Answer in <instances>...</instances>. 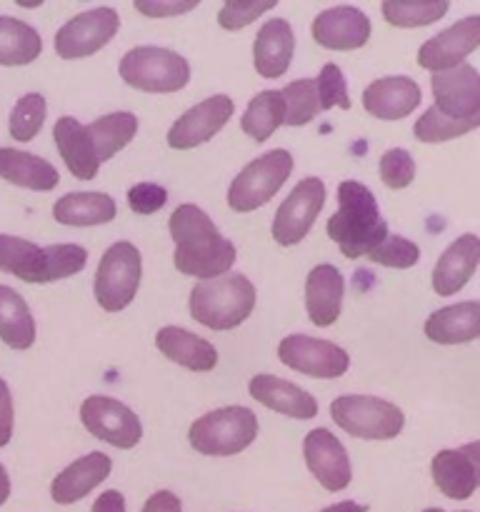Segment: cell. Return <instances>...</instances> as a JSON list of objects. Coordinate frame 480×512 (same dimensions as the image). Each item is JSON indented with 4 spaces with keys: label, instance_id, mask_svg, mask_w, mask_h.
I'll list each match as a JSON object with an SVG mask.
<instances>
[{
    "label": "cell",
    "instance_id": "6da1fadb",
    "mask_svg": "<svg viewBox=\"0 0 480 512\" xmlns=\"http://www.w3.org/2000/svg\"><path fill=\"white\" fill-rule=\"evenodd\" d=\"M170 238L175 243L173 265L178 273L198 280H213L235 263V245L220 235L215 223L198 205H178L170 215Z\"/></svg>",
    "mask_w": 480,
    "mask_h": 512
},
{
    "label": "cell",
    "instance_id": "7a4b0ae2",
    "mask_svg": "<svg viewBox=\"0 0 480 512\" xmlns=\"http://www.w3.org/2000/svg\"><path fill=\"white\" fill-rule=\"evenodd\" d=\"M388 235L378 200L368 185L358 180H343L338 185V210L328 220V238L348 260L370 255Z\"/></svg>",
    "mask_w": 480,
    "mask_h": 512
},
{
    "label": "cell",
    "instance_id": "3957f363",
    "mask_svg": "<svg viewBox=\"0 0 480 512\" xmlns=\"http://www.w3.org/2000/svg\"><path fill=\"white\" fill-rule=\"evenodd\" d=\"M190 315L210 330H233L250 318L255 308V285L240 273H225L213 280H200L190 290Z\"/></svg>",
    "mask_w": 480,
    "mask_h": 512
},
{
    "label": "cell",
    "instance_id": "277c9868",
    "mask_svg": "<svg viewBox=\"0 0 480 512\" xmlns=\"http://www.w3.org/2000/svg\"><path fill=\"white\" fill-rule=\"evenodd\" d=\"M258 415L243 405H228L205 413L188 430L190 448L208 458H230L243 453L258 438Z\"/></svg>",
    "mask_w": 480,
    "mask_h": 512
},
{
    "label": "cell",
    "instance_id": "5b68a950",
    "mask_svg": "<svg viewBox=\"0 0 480 512\" xmlns=\"http://www.w3.org/2000/svg\"><path fill=\"white\" fill-rule=\"evenodd\" d=\"M118 73L120 80L143 93H178L188 85L190 65L175 50L138 45L120 58Z\"/></svg>",
    "mask_w": 480,
    "mask_h": 512
},
{
    "label": "cell",
    "instance_id": "8992f818",
    "mask_svg": "<svg viewBox=\"0 0 480 512\" xmlns=\"http://www.w3.org/2000/svg\"><path fill=\"white\" fill-rule=\"evenodd\" d=\"M140 280H143L140 250L128 240H118L105 250L95 270V300L105 313H120L135 300Z\"/></svg>",
    "mask_w": 480,
    "mask_h": 512
},
{
    "label": "cell",
    "instance_id": "52a82bcc",
    "mask_svg": "<svg viewBox=\"0 0 480 512\" xmlns=\"http://www.w3.org/2000/svg\"><path fill=\"white\" fill-rule=\"evenodd\" d=\"M330 415L340 430L360 440H393L405 428L403 410L373 395H340L330 403Z\"/></svg>",
    "mask_w": 480,
    "mask_h": 512
},
{
    "label": "cell",
    "instance_id": "ba28073f",
    "mask_svg": "<svg viewBox=\"0 0 480 512\" xmlns=\"http://www.w3.org/2000/svg\"><path fill=\"white\" fill-rule=\"evenodd\" d=\"M293 173V155L283 148L263 153L250 160L228 188V205L235 213H253L275 198Z\"/></svg>",
    "mask_w": 480,
    "mask_h": 512
},
{
    "label": "cell",
    "instance_id": "9c48e42d",
    "mask_svg": "<svg viewBox=\"0 0 480 512\" xmlns=\"http://www.w3.org/2000/svg\"><path fill=\"white\" fill-rule=\"evenodd\" d=\"M80 423L93 438L118 450H133L143 440V425H140L138 415L128 405L108 398V395L85 398L80 405Z\"/></svg>",
    "mask_w": 480,
    "mask_h": 512
},
{
    "label": "cell",
    "instance_id": "30bf717a",
    "mask_svg": "<svg viewBox=\"0 0 480 512\" xmlns=\"http://www.w3.org/2000/svg\"><path fill=\"white\" fill-rule=\"evenodd\" d=\"M325 183L320 178H305L293 188V193L280 203L273 220V240L280 248H290L305 240L315 218L325 205Z\"/></svg>",
    "mask_w": 480,
    "mask_h": 512
},
{
    "label": "cell",
    "instance_id": "8fae6325",
    "mask_svg": "<svg viewBox=\"0 0 480 512\" xmlns=\"http://www.w3.org/2000/svg\"><path fill=\"white\" fill-rule=\"evenodd\" d=\"M120 15L113 8H93L70 18L55 33V53L63 60H80L95 55L115 38Z\"/></svg>",
    "mask_w": 480,
    "mask_h": 512
},
{
    "label": "cell",
    "instance_id": "7c38bea8",
    "mask_svg": "<svg viewBox=\"0 0 480 512\" xmlns=\"http://www.w3.org/2000/svg\"><path fill=\"white\" fill-rule=\"evenodd\" d=\"M278 358L295 373L320 380H335L350 368V355L340 345L298 333L280 340Z\"/></svg>",
    "mask_w": 480,
    "mask_h": 512
},
{
    "label": "cell",
    "instance_id": "4fadbf2b",
    "mask_svg": "<svg viewBox=\"0 0 480 512\" xmlns=\"http://www.w3.org/2000/svg\"><path fill=\"white\" fill-rule=\"evenodd\" d=\"M235 113V105L228 95H210V98L200 100L190 110H185L173 125H170L168 145L173 150H193L198 145L208 143L215 133L225 128Z\"/></svg>",
    "mask_w": 480,
    "mask_h": 512
},
{
    "label": "cell",
    "instance_id": "5bb4252c",
    "mask_svg": "<svg viewBox=\"0 0 480 512\" xmlns=\"http://www.w3.org/2000/svg\"><path fill=\"white\" fill-rule=\"evenodd\" d=\"M480 45V15H468L450 28L425 40L418 50V65L430 73L458 68Z\"/></svg>",
    "mask_w": 480,
    "mask_h": 512
},
{
    "label": "cell",
    "instance_id": "9a60e30c",
    "mask_svg": "<svg viewBox=\"0 0 480 512\" xmlns=\"http://www.w3.org/2000/svg\"><path fill=\"white\" fill-rule=\"evenodd\" d=\"M435 108L453 120H480V75L470 63L433 73Z\"/></svg>",
    "mask_w": 480,
    "mask_h": 512
},
{
    "label": "cell",
    "instance_id": "2e32d148",
    "mask_svg": "<svg viewBox=\"0 0 480 512\" xmlns=\"http://www.w3.org/2000/svg\"><path fill=\"white\" fill-rule=\"evenodd\" d=\"M305 465L313 473V478L323 485L328 493H340L353 480L348 450L343 448L338 438L330 430L315 428L303 440Z\"/></svg>",
    "mask_w": 480,
    "mask_h": 512
},
{
    "label": "cell",
    "instance_id": "e0dca14e",
    "mask_svg": "<svg viewBox=\"0 0 480 512\" xmlns=\"http://www.w3.org/2000/svg\"><path fill=\"white\" fill-rule=\"evenodd\" d=\"M433 483L445 498L468 500L478 490L480 463L478 443H470L460 450H440L430 465Z\"/></svg>",
    "mask_w": 480,
    "mask_h": 512
},
{
    "label": "cell",
    "instance_id": "ac0fdd59",
    "mask_svg": "<svg viewBox=\"0 0 480 512\" xmlns=\"http://www.w3.org/2000/svg\"><path fill=\"white\" fill-rule=\"evenodd\" d=\"M370 20L353 5H335L313 20V40L328 50H358L368 43Z\"/></svg>",
    "mask_w": 480,
    "mask_h": 512
},
{
    "label": "cell",
    "instance_id": "d6986e66",
    "mask_svg": "<svg viewBox=\"0 0 480 512\" xmlns=\"http://www.w3.org/2000/svg\"><path fill=\"white\" fill-rule=\"evenodd\" d=\"M423 100V90L408 75H388L373 80L363 90V108L378 120L408 118Z\"/></svg>",
    "mask_w": 480,
    "mask_h": 512
},
{
    "label": "cell",
    "instance_id": "ffe728a7",
    "mask_svg": "<svg viewBox=\"0 0 480 512\" xmlns=\"http://www.w3.org/2000/svg\"><path fill=\"white\" fill-rule=\"evenodd\" d=\"M480 263V240L478 235L465 233L460 238H455L453 243L445 248V253L440 255V260L433 268V283L435 295L440 298H450V295L460 293V290L468 285V280L473 278L475 268Z\"/></svg>",
    "mask_w": 480,
    "mask_h": 512
},
{
    "label": "cell",
    "instance_id": "44dd1931",
    "mask_svg": "<svg viewBox=\"0 0 480 512\" xmlns=\"http://www.w3.org/2000/svg\"><path fill=\"white\" fill-rule=\"evenodd\" d=\"M343 275L335 265L320 263L305 278V310L310 323L318 328H330L343 310Z\"/></svg>",
    "mask_w": 480,
    "mask_h": 512
},
{
    "label": "cell",
    "instance_id": "7402d4cb",
    "mask_svg": "<svg viewBox=\"0 0 480 512\" xmlns=\"http://www.w3.org/2000/svg\"><path fill=\"white\" fill-rule=\"evenodd\" d=\"M248 393L253 395V400H258L260 405H265V408L273 410V413L288 415V418L313 420L315 415H318V403H315V398L308 390H303L300 385L288 383V380L283 378H275V375H255L248 383Z\"/></svg>",
    "mask_w": 480,
    "mask_h": 512
},
{
    "label": "cell",
    "instance_id": "603a6c76",
    "mask_svg": "<svg viewBox=\"0 0 480 512\" xmlns=\"http://www.w3.org/2000/svg\"><path fill=\"white\" fill-rule=\"evenodd\" d=\"M110 470H113V460L108 455L88 453L55 475L53 485H50V498L58 505L80 503L85 495H90L100 483L108 480Z\"/></svg>",
    "mask_w": 480,
    "mask_h": 512
},
{
    "label": "cell",
    "instance_id": "cb8c5ba5",
    "mask_svg": "<svg viewBox=\"0 0 480 512\" xmlns=\"http://www.w3.org/2000/svg\"><path fill=\"white\" fill-rule=\"evenodd\" d=\"M295 53V33L288 20L273 18L265 20L263 28L255 35L253 65L258 75L275 80L288 73L290 60Z\"/></svg>",
    "mask_w": 480,
    "mask_h": 512
},
{
    "label": "cell",
    "instance_id": "d4e9b609",
    "mask_svg": "<svg viewBox=\"0 0 480 512\" xmlns=\"http://www.w3.org/2000/svg\"><path fill=\"white\" fill-rule=\"evenodd\" d=\"M53 140L60 158H63L65 168H68L75 178L93 180L95 175H98V155H95L93 140H90L85 125H80V120H75L73 115L58 118V123L53 125Z\"/></svg>",
    "mask_w": 480,
    "mask_h": 512
},
{
    "label": "cell",
    "instance_id": "484cf974",
    "mask_svg": "<svg viewBox=\"0 0 480 512\" xmlns=\"http://www.w3.org/2000/svg\"><path fill=\"white\" fill-rule=\"evenodd\" d=\"M155 348L165 358L173 360L175 365H183L193 373H210L218 365V350L205 338L185 328H178V325L160 328L158 335H155Z\"/></svg>",
    "mask_w": 480,
    "mask_h": 512
},
{
    "label": "cell",
    "instance_id": "4316f807",
    "mask_svg": "<svg viewBox=\"0 0 480 512\" xmlns=\"http://www.w3.org/2000/svg\"><path fill=\"white\" fill-rule=\"evenodd\" d=\"M480 335V303L465 300V303L448 305L425 320V338L438 345H463L473 343Z\"/></svg>",
    "mask_w": 480,
    "mask_h": 512
},
{
    "label": "cell",
    "instance_id": "83f0119b",
    "mask_svg": "<svg viewBox=\"0 0 480 512\" xmlns=\"http://www.w3.org/2000/svg\"><path fill=\"white\" fill-rule=\"evenodd\" d=\"M0 178L35 193H50L60 183L53 163L18 148H0Z\"/></svg>",
    "mask_w": 480,
    "mask_h": 512
},
{
    "label": "cell",
    "instance_id": "f1b7e54d",
    "mask_svg": "<svg viewBox=\"0 0 480 512\" xmlns=\"http://www.w3.org/2000/svg\"><path fill=\"white\" fill-rule=\"evenodd\" d=\"M118 205L108 193H68L53 205V218L60 225L70 228H90V225H105L115 220Z\"/></svg>",
    "mask_w": 480,
    "mask_h": 512
},
{
    "label": "cell",
    "instance_id": "f546056e",
    "mask_svg": "<svg viewBox=\"0 0 480 512\" xmlns=\"http://www.w3.org/2000/svg\"><path fill=\"white\" fill-rule=\"evenodd\" d=\"M35 338L38 328L25 298L10 285H0V340L10 350H28Z\"/></svg>",
    "mask_w": 480,
    "mask_h": 512
},
{
    "label": "cell",
    "instance_id": "4dcf8cb0",
    "mask_svg": "<svg viewBox=\"0 0 480 512\" xmlns=\"http://www.w3.org/2000/svg\"><path fill=\"white\" fill-rule=\"evenodd\" d=\"M43 53V38L25 20L0 15V65H30Z\"/></svg>",
    "mask_w": 480,
    "mask_h": 512
},
{
    "label": "cell",
    "instance_id": "1f68e13d",
    "mask_svg": "<svg viewBox=\"0 0 480 512\" xmlns=\"http://www.w3.org/2000/svg\"><path fill=\"white\" fill-rule=\"evenodd\" d=\"M85 130H88L90 140H93L98 163L103 165L135 138V133H138V118H135V113H128V110H118V113H110L93 120L90 125H85Z\"/></svg>",
    "mask_w": 480,
    "mask_h": 512
},
{
    "label": "cell",
    "instance_id": "d6a6232c",
    "mask_svg": "<svg viewBox=\"0 0 480 512\" xmlns=\"http://www.w3.org/2000/svg\"><path fill=\"white\" fill-rule=\"evenodd\" d=\"M285 123V105L280 90H263L255 95L240 118V130L248 138L265 143Z\"/></svg>",
    "mask_w": 480,
    "mask_h": 512
},
{
    "label": "cell",
    "instance_id": "836d02e7",
    "mask_svg": "<svg viewBox=\"0 0 480 512\" xmlns=\"http://www.w3.org/2000/svg\"><path fill=\"white\" fill-rule=\"evenodd\" d=\"M43 248L18 235L0 233V273L15 275L25 283H38Z\"/></svg>",
    "mask_w": 480,
    "mask_h": 512
},
{
    "label": "cell",
    "instance_id": "e575fe53",
    "mask_svg": "<svg viewBox=\"0 0 480 512\" xmlns=\"http://www.w3.org/2000/svg\"><path fill=\"white\" fill-rule=\"evenodd\" d=\"M380 10L395 28H420L443 18L450 10V3L448 0H385Z\"/></svg>",
    "mask_w": 480,
    "mask_h": 512
},
{
    "label": "cell",
    "instance_id": "d590c367",
    "mask_svg": "<svg viewBox=\"0 0 480 512\" xmlns=\"http://www.w3.org/2000/svg\"><path fill=\"white\" fill-rule=\"evenodd\" d=\"M85 265H88V250L83 245H45L43 258H40L38 283H55V280L73 278Z\"/></svg>",
    "mask_w": 480,
    "mask_h": 512
},
{
    "label": "cell",
    "instance_id": "8d00e7d4",
    "mask_svg": "<svg viewBox=\"0 0 480 512\" xmlns=\"http://www.w3.org/2000/svg\"><path fill=\"white\" fill-rule=\"evenodd\" d=\"M280 98L285 105V125H308L320 113L318 90H315V78H300L285 85L280 90Z\"/></svg>",
    "mask_w": 480,
    "mask_h": 512
},
{
    "label": "cell",
    "instance_id": "74e56055",
    "mask_svg": "<svg viewBox=\"0 0 480 512\" xmlns=\"http://www.w3.org/2000/svg\"><path fill=\"white\" fill-rule=\"evenodd\" d=\"M480 128V120H453L440 113L438 108H428L413 125V133L420 143H448V140L468 135Z\"/></svg>",
    "mask_w": 480,
    "mask_h": 512
},
{
    "label": "cell",
    "instance_id": "f35d334b",
    "mask_svg": "<svg viewBox=\"0 0 480 512\" xmlns=\"http://www.w3.org/2000/svg\"><path fill=\"white\" fill-rule=\"evenodd\" d=\"M45 115H48V103H45L43 95L25 93L23 98L15 103L13 113H10V138L18 140V143H30V140H35V135L43 130Z\"/></svg>",
    "mask_w": 480,
    "mask_h": 512
},
{
    "label": "cell",
    "instance_id": "ab89813d",
    "mask_svg": "<svg viewBox=\"0 0 480 512\" xmlns=\"http://www.w3.org/2000/svg\"><path fill=\"white\" fill-rule=\"evenodd\" d=\"M370 263L383 265V268L393 270H408L413 268L420 260V248L413 243V240L403 238V235H385L383 243L368 255Z\"/></svg>",
    "mask_w": 480,
    "mask_h": 512
},
{
    "label": "cell",
    "instance_id": "60d3db41",
    "mask_svg": "<svg viewBox=\"0 0 480 512\" xmlns=\"http://www.w3.org/2000/svg\"><path fill=\"white\" fill-rule=\"evenodd\" d=\"M315 90H318L320 113L333 108L350 110V105H353L350 103L348 83H345L343 70H340L335 63H325L323 68H320V75L315 78Z\"/></svg>",
    "mask_w": 480,
    "mask_h": 512
},
{
    "label": "cell",
    "instance_id": "b9f144b4",
    "mask_svg": "<svg viewBox=\"0 0 480 512\" xmlns=\"http://www.w3.org/2000/svg\"><path fill=\"white\" fill-rule=\"evenodd\" d=\"M380 180L388 188L403 190L415 180V160L405 148H390L380 155Z\"/></svg>",
    "mask_w": 480,
    "mask_h": 512
},
{
    "label": "cell",
    "instance_id": "7bdbcfd3",
    "mask_svg": "<svg viewBox=\"0 0 480 512\" xmlns=\"http://www.w3.org/2000/svg\"><path fill=\"white\" fill-rule=\"evenodd\" d=\"M275 5H278L275 0H265V3H260V0H228V3L220 8L218 23L220 28L225 30L248 28L250 23H255L260 15L273 10Z\"/></svg>",
    "mask_w": 480,
    "mask_h": 512
},
{
    "label": "cell",
    "instance_id": "ee69618b",
    "mask_svg": "<svg viewBox=\"0 0 480 512\" xmlns=\"http://www.w3.org/2000/svg\"><path fill=\"white\" fill-rule=\"evenodd\" d=\"M168 203V190L160 188L158 183H138L128 190V205L138 215L158 213Z\"/></svg>",
    "mask_w": 480,
    "mask_h": 512
},
{
    "label": "cell",
    "instance_id": "f6af8a7d",
    "mask_svg": "<svg viewBox=\"0 0 480 512\" xmlns=\"http://www.w3.org/2000/svg\"><path fill=\"white\" fill-rule=\"evenodd\" d=\"M138 13L148 18H173V15L190 13L198 8V3H180V0H135L133 5Z\"/></svg>",
    "mask_w": 480,
    "mask_h": 512
},
{
    "label": "cell",
    "instance_id": "bcb514c9",
    "mask_svg": "<svg viewBox=\"0 0 480 512\" xmlns=\"http://www.w3.org/2000/svg\"><path fill=\"white\" fill-rule=\"evenodd\" d=\"M15 428V408H13V395H10L8 383L0 378V448L10 443Z\"/></svg>",
    "mask_w": 480,
    "mask_h": 512
},
{
    "label": "cell",
    "instance_id": "7dc6e473",
    "mask_svg": "<svg viewBox=\"0 0 480 512\" xmlns=\"http://www.w3.org/2000/svg\"><path fill=\"white\" fill-rule=\"evenodd\" d=\"M140 512H183V503H180L178 495L170 493V490H158V493H153L145 500Z\"/></svg>",
    "mask_w": 480,
    "mask_h": 512
},
{
    "label": "cell",
    "instance_id": "c3c4849f",
    "mask_svg": "<svg viewBox=\"0 0 480 512\" xmlns=\"http://www.w3.org/2000/svg\"><path fill=\"white\" fill-rule=\"evenodd\" d=\"M90 512H125V498L118 490H105L100 493V498L95 500Z\"/></svg>",
    "mask_w": 480,
    "mask_h": 512
},
{
    "label": "cell",
    "instance_id": "681fc988",
    "mask_svg": "<svg viewBox=\"0 0 480 512\" xmlns=\"http://www.w3.org/2000/svg\"><path fill=\"white\" fill-rule=\"evenodd\" d=\"M320 512H368V508L360 503H353V500H343V503H335L330 508L320 510Z\"/></svg>",
    "mask_w": 480,
    "mask_h": 512
},
{
    "label": "cell",
    "instance_id": "f907efd6",
    "mask_svg": "<svg viewBox=\"0 0 480 512\" xmlns=\"http://www.w3.org/2000/svg\"><path fill=\"white\" fill-rule=\"evenodd\" d=\"M8 498H10V478H8V470L0 465V508L8 503Z\"/></svg>",
    "mask_w": 480,
    "mask_h": 512
},
{
    "label": "cell",
    "instance_id": "816d5d0a",
    "mask_svg": "<svg viewBox=\"0 0 480 512\" xmlns=\"http://www.w3.org/2000/svg\"><path fill=\"white\" fill-rule=\"evenodd\" d=\"M423 512H445V510H440V508H428V510H423Z\"/></svg>",
    "mask_w": 480,
    "mask_h": 512
},
{
    "label": "cell",
    "instance_id": "f5cc1de1",
    "mask_svg": "<svg viewBox=\"0 0 480 512\" xmlns=\"http://www.w3.org/2000/svg\"><path fill=\"white\" fill-rule=\"evenodd\" d=\"M460 512H470V510H460Z\"/></svg>",
    "mask_w": 480,
    "mask_h": 512
}]
</instances>
